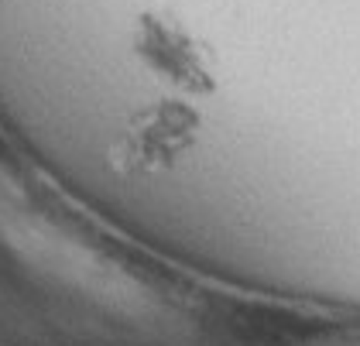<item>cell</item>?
Listing matches in <instances>:
<instances>
[{
    "instance_id": "6da1fadb",
    "label": "cell",
    "mask_w": 360,
    "mask_h": 346,
    "mask_svg": "<svg viewBox=\"0 0 360 346\" xmlns=\"http://www.w3.org/2000/svg\"><path fill=\"white\" fill-rule=\"evenodd\" d=\"M189 131H193V113L175 103L141 110L134 113L124 137L117 141V158L124 161V168H134V172L158 168L186 148Z\"/></svg>"
},
{
    "instance_id": "7a4b0ae2",
    "label": "cell",
    "mask_w": 360,
    "mask_h": 346,
    "mask_svg": "<svg viewBox=\"0 0 360 346\" xmlns=\"http://www.w3.org/2000/svg\"><path fill=\"white\" fill-rule=\"evenodd\" d=\"M134 49L165 79L179 82V86H202L206 69H202L199 49H193L189 34L165 18L144 14L138 25V34H134Z\"/></svg>"
}]
</instances>
